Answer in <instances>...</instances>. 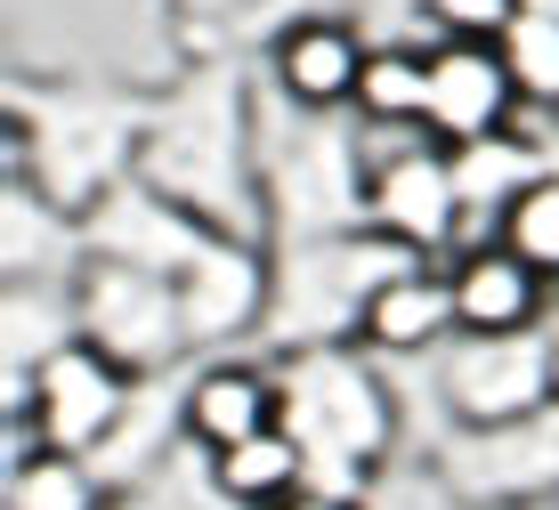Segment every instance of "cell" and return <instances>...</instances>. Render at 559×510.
<instances>
[{"instance_id": "obj_26", "label": "cell", "mask_w": 559, "mask_h": 510, "mask_svg": "<svg viewBox=\"0 0 559 510\" xmlns=\"http://www.w3.org/2000/svg\"><path fill=\"white\" fill-rule=\"evenodd\" d=\"M267 510H357L349 495H324V486H300V495H284V502H267Z\"/></svg>"}, {"instance_id": "obj_11", "label": "cell", "mask_w": 559, "mask_h": 510, "mask_svg": "<svg viewBox=\"0 0 559 510\" xmlns=\"http://www.w3.org/2000/svg\"><path fill=\"white\" fill-rule=\"evenodd\" d=\"M447 486L462 502H559V398L511 429H454Z\"/></svg>"}, {"instance_id": "obj_3", "label": "cell", "mask_w": 559, "mask_h": 510, "mask_svg": "<svg viewBox=\"0 0 559 510\" xmlns=\"http://www.w3.org/2000/svg\"><path fill=\"white\" fill-rule=\"evenodd\" d=\"M365 130H341V114L293 106L260 73V203L267 244H308V235L365 227Z\"/></svg>"}, {"instance_id": "obj_15", "label": "cell", "mask_w": 559, "mask_h": 510, "mask_svg": "<svg viewBox=\"0 0 559 510\" xmlns=\"http://www.w3.org/2000/svg\"><path fill=\"white\" fill-rule=\"evenodd\" d=\"M179 422L195 454H227V446L260 438L284 422V381L276 365H243V357H203L179 381Z\"/></svg>"}, {"instance_id": "obj_4", "label": "cell", "mask_w": 559, "mask_h": 510, "mask_svg": "<svg viewBox=\"0 0 559 510\" xmlns=\"http://www.w3.org/2000/svg\"><path fill=\"white\" fill-rule=\"evenodd\" d=\"M267 260H276L267 341H276V357H293V348H341L365 324L373 292L397 268H414L421 251L390 244L373 227H341V235H308V244H267Z\"/></svg>"}, {"instance_id": "obj_19", "label": "cell", "mask_w": 559, "mask_h": 510, "mask_svg": "<svg viewBox=\"0 0 559 510\" xmlns=\"http://www.w3.org/2000/svg\"><path fill=\"white\" fill-rule=\"evenodd\" d=\"M421 106H430V41L373 33V57H365V82H357L349 114L365 130H421Z\"/></svg>"}, {"instance_id": "obj_9", "label": "cell", "mask_w": 559, "mask_h": 510, "mask_svg": "<svg viewBox=\"0 0 559 510\" xmlns=\"http://www.w3.org/2000/svg\"><path fill=\"white\" fill-rule=\"evenodd\" d=\"M73 317H82V341L90 348H106V357L130 365L139 381H154V372H170L187 357L179 276H163V268L82 260V276H73Z\"/></svg>"}, {"instance_id": "obj_17", "label": "cell", "mask_w": 559, "mask_h": 510, "mask_svg": "<svg viewBox=\"0 0 559 510\" xmlns=\"http://www.w3.org/2000/svg\"><path fill=\"white\" fill-rule=\"evenodd\" d=\"M454 284H447V260H414L397 268L390 284L373 292V308H365L357 341L373 348V357H438V348L454 341Z\"/></svg>"}, {"instance_id": "obj_21", "label": "cell", "mask_w": 559, "mask_h": 510, "mask_svg": "<svg viewBox=\"0 0 559 510\" xmlns=\"http://www.w3.org/2000/svg\"><path fill=\"white\" fill-rule=\"evenodd\" d=\"M260 9L267 0H163V25L179 57H219V49L260 57Z\"/></svg>"}, {"instance_id": "obj_31", "label": "cell", "mask_w": 559, "mask_h": 510, "mask_svg": "<svg viewBox=\"0 0 559 510\" xmlns=\"http://www.w3.org/2000/svg\"><path fill=\"white\" fill-rule=\"evenodd\" d=\"M551 130H559V122H551Z\"/></svg>"}, {"instance_id": "obj_18", "label": "cell", "mask_w": 559, "mask_h": 510, "mask_svg": "<svg viewBox=\"0 0 559 510\" xmlns=\"http://www.w3.org/2000/svg\"><path fill=\"white\" fill-rule=\"evenodd\" d=\"M203 462H211V495L227 510H267V502L300 495V486H317V462H308V446L284 422L243 438V446H227V454H203Z\"/></svg>"}, {"instance_id": "obj_24", "label": "cell", "mask_w": 559, "mask_h": 510, "mask_svg": "<svg viewBox=\"0 0 559 510\" xmlns=\"http://www.w3.org/2000/svg\"><path fill=\"white\" fill-rule=\"evenodd\" d=\"M414 16L438 33V41H495V33L519 16V0H414Z\"/></svg>"}, {"instance_id": "obj_22", "label": "cell", "mask_w": 559, "mask_h": 510, "mask_svg": "<svg viewBox=\"0 0 559 510\" xmlns=\"http://www.w3.org/2000/svg\"><path fill=\"white\" fill-rule=\"evenodd\" d=\"M106 502H114V486L73 454L9 462V510H106Z\"/></svg>"}, {"instance_id": "obj_28", "label": "cell", "mask_w": 559, "mask_h": 510, "mask_svg": "<svg viewBox=\"0 0 559 510\" xmlns=\"http://www.w3.org/2000/svg\"><path fill=\"white\" fill-rule=\"evenodd\" d=\"M527 9H544V16H559V0H527Z\"/></svg>"}, {"instance_id": "obj_29", "label": "cell", "mask_w": 559, "mask_h": 510, "mask_svg": "<svg viewBox=\"0 0 559 510\" xmlns=\"http://www.w3.org/2000/svg\"><path fill=\"white\" fill-rule=\"evenodd\" d=\"M365 9H390V0H365ZM406 16H414V0H406Z\"/></svg>"}, {"instance_id": "obj_12", "label": "cell", "mask_w": 559, "mask_h": 510, "mask_svg": "<svg viewBox=\"0 0 559 510\" xmlns=\"http://www.w3.org/2000/svg\"><path fill=\"white\" fill-rule=\"evenodd\" d=\"M365 57H373V33H365L357 9H341V16H293V25H276L260 41V73L293 106L349 114L357 82H365Z\"/></svg>"}, {"instance_id": "obj_2", "label": "cell", "mask_w": 559, "mask_h": 510, "mask_svg": "<svg viewBox=\"0 0 559 510\" xmlns=\"http://www.w3.org/2000/svg\"><path fill=\"white\" fill-rule=\"evenodd\" d=\"M146 114H154V82L9 66V82H0L9 179H33L41 194H57V203L90 211L98 194H114L122 179H139Z\"/></svg>"}, {"instance_id": "obj_27", "label": "cell", "mask_w": 559, "mask_h": 510, "mask_svg": "<svg viewBox=\"0 0 559 510\" xmlns=\"http://www.w3.org/2000/svg\"><path fill=\"white\" fill-rule=\"evenodd\" d=\"M487 510H559V502H487Z\"/></svg>"}, {"instance_id": "obj_13", "label": "cell", "mask_w": 559, "mask_h": 510, "mask_svg": "<svg viewBox=\"0 0 559 510\" xmlns=\"http://www.w3.org/2000/svg\"><path fill=\"white\" fill-rule=\"evenodd\" d=\"M519 122H527V97H519L503 49L495 41H430V106H421V130L438 146H487Z\"/></svg>"}, {"instance_id": "obj_10", "label": "cell", "mask_w": 559, "mask_h": 510, "mask_svg": "<svg viewBox=\"0 0 559 510\" xmlns=\"http://www.w3.org/2000/svg\"><path fill=\"white\" fill-rule=\"evenodd\" d=\"M267 292H276V260L260 235H219L211 227L195 260L179 268V317L187 348H227L243 332H267Z\"/></svg>"}, {"instance_id": "obj_8", "label": "cell", "mask_w": 559, "mask_h": 510, "mask_svg": "<svg viewBox=\"0 0 559 510\" xmlns=\"http://www.w3.org/2000/svg\"><path fill=\"white\" fill-rule=\"evenodd\" d=\"M139 372L114 365L106 348L66 341L57 357L33 372V381L9 389V414H25V429L41 438V454H73V462H98L114 438H122L130 405H139Z\"/></svg>"}, {"instance_id": "obj_14", "label": "cell", "mask_w": 559, "mask_h": 510, "mask_svg": "<svg viewBox=\"0 0 559 510\" xmlns=\"http://www.w3.org/2000/svg\"><path fill=\"white\" fill-rule=\"evenodd\" d=\"M447 284H454V324L462 332H535L551 324V284L535 260H519L503 235H471L447 251Z\"/></svg>"}, {"instance_id": "obj_6", "label": "cell", "mask_w": 559, "mask_h": 510, "mask_svg": "<svg viewBox=\"0 0 559 510\" xmlns=\"http://www.w3.org/2000/svg\"><path fill=\"white\" fill-rule=\"evenodd\" d=\"M365 227L390 244L447 260L471 235V203H462L454 146H438L430 130H365Z\"/></svg>"}, {"instance_id": "obj_16", "label": "cell", "mask_w": 559, "mask_h": 510, "mask_svg": "<svg viewBox=\"0 0 559 510\" xmlns=\"http://www.w3.org/2000/svg\"><path fill=\"white\" fill-rule=\"evenodd\" d=\"M0 260H9V284H73L90 260L82 211L41 194L33 179H9L0 187Z\"/></svg>"}, {"instance_id": "obj_25", "label": "cell", "mask_w": 559, "mask_h": 510, "mask_svg": "<svg viewBox=\"0 0 559 510\" xmlns=\"http://www.w3.org/2000/svg\"><path fill=\"white\" fill-rule=\"evenodd\" d=\"M341 9H349V0H267V9H260V41L276 25H293V16H341Z\"/></svg>"}, {"instance_id": "obj_1", "label": "cell", "mask_w": 559, "mask_h": 510, "mask_svg": "<svg viewBox=\"0 0 559 510\" xmlns=\"http://www.w3.org/2000/svg\"><path fill=\"white\" fill-rule=\"evenodd\" d=\"M139 179L195 211L219 235H260L267 244V203H260V57L219 49V57H179L154 82V114L139 139Z\"/></svg>"}, {"instance_id": "obj_7", "label": "cell", "mask_w": 559, "mask_h": 510, "mask_svg": "<svg viewBox=\"0 0 559 510\" xmlns=\"http://www.w3.org/2000/svg\"><path fill=\"white\" fill-rule=\"evenodd\" d=\"M430 365H438V405H447L454 429H511V422L544 414L559 398L551 324H535V332H454Z\"/></svg>"}, {"instance_id": "obj_20", "label": "cell", "mask_w": 559, "mask_h": 510, "mask_svg": "<svg viewBox=\"0 0 559 510\" xmlns=\"http://www.w3.org/2000/svg\"><path fill=\"white\" fill-rule=\"evenodd\" d=\"M495 49H503V66H511L519 97H527V114L559 122V16H544V9L519 0V16L495 33Z\"/></svg>"}, {"instance_id": "obj_30", "label": "cell", "mask_w": 559, "mask_h": 510, "mask_svg": "<svg viewBox=\"0 0 559 510\" xmlns=\"http://www.w3.org/2000/svg\"><path fill=\"white\" fill-rule=\"evenodd\" d=\"M551 348H559V308H551Z\"/></svg>"}, {"instance_id": "obj_23", "label": "cell", "mask_w": 559, "mask_h": 510, "mask_svg": "<svg viewBox=\"0 0 559 510\" xmlns=\"http://www.w3.org/2000/svg\"><path fill=\"white\" fill-rule=\"evenodd\" d=\"M495 235H503L519 260H535V268H544V284L559 292V163H544L527 187L511 194V211L495 220Z\"/></svg>"}, {"instance_id": "obj_5", "label": "cell", "mask_w": 559, "mask_h": 510, "mask_svg": "<svg viewBox=\"0 0 559 510\" xmlns=\"http://www.w3.org/2000/svg\"><path fill=\"white\" fill-rule=\"evenodd\" d=\"M276 381H284V429L308 446L317 470L357 478V470H373L390 454L397 405L365 357H349V348H293V357H276Z\"/></svg>"}]
</instances>
